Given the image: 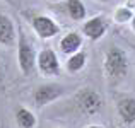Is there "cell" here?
Wrapping results in <instances>:
<instances>
[{
	"instance_id": "6da1fadb",
	"label": "cell",
	"mask_w": 135,
	"mask_h": 128,
	"mask_svg": "<svg viewBox=\"0 0 135 128\" xmlns=\"http://www.w3.org/2000/svg\"><path fill=\"white\" fill-rule=\"evenodd\" d=\"M103 70H104V77L108 79L109 84H120L130 70V60L128 55L123 48L118 45L108 46L104 51V60H103Z\"/></svg>"
},
{
	"instance_id": "7a4b0ae2",
	"label": "cell",
	"mask_w": 135,
	"mask_h": 128,
	"mask_svg": "<svg viewBox=\"0 0 135 128\" xmlns=\"http://www.w3.org/2000/svg\"><path fill=\"white\" fill-rule=\"evenodd\" d=\"M74 106L80 115L94 116L103 109L104 102H103V97L98 91H94L92 87H82L74 96Z\"/></svg>"
},
{
	"instance_id": "3957f363",
	"label": "cell",
	"mask_w": 135,
	"mask_h": 128,
	"mask_svg": "<svg viewBox=\"0 0 135 128\" xmlns=\"http://www.w3.org/2000/svg\"><path fill=\"white\" fill-rule=\"evenodd\" d=\"M36 50L33 43L26 38L22 31H19V41H17V65H19L22 75L29 77L33 70L36 68Z\"/></svg>"
},
{
	"instance_id": "277c9868",
	"label": "cell",
	"mask_w": 135,
	"mask_h": 128,
	"mask_svg": "<svg viewBox=\"0 0 135 128\" xmlns=\"http://www.w3.org/2000/svg\"><path fill=\"white\" fill-rule=\"evenodd\" d=\"M63 94H65L63 85L55 82H46V84H40L33 91V101L36 108H45V106L55 102L56 99H60Z\"/></svg>"
},
{
	"instance_id": "5b68a950",
	"label": "cell",
	"mask_w": 135,
	"mask_h": 128,
	"mask_svg": "<svg viewBox=\"0 0 135 128\" xmlns=\"http://www.w3.org/2000/svg\"><path fill=\"white\" fill-rule=\"evenodd\" d=\"M36 68L45 77H56L60 75V60L58 55L51 48H45L36 56Z\"/></svg>"
},
{
	"instance_id": "8992f818",
	"label": "cell",
	"mask_w": 135,
	"mask_h": 128,
	"mask_svg": "<svg viewBox=\"0 0 135 128\" xmlns=\"http://www.w3.org/2000/svg\"><path fill=\"white\" fill-rule=\"evenodd\" d=\"M31 27L36 33L38 38L41 40H51L56 34L60 33V26L56 24L55 19H51L50 16H45V14H36V16L31 17Z\"/></svg>"
},
{
	"instance_id": "52a82bcc",
	"label": "cell",
	"mask_w": 135,
	"mask_h": 128,
	"mask_svg": "<svg viewBox=\"0 0 135 128\" xmlns=\"http://www.w3.org/2000/svg\"><path fill=\"white\" fill-rule=\"evenodd\" d=\"M108 31V21L103 16H94L82 24V34L91 41H98Z\"/></svg>"
},
{
	"instance_id": "ba28073f",
	"label": "cell",
	"mask_w": 135,
	"mask_h": 128,
	"mask_svg": "<svg viewBox=\"0 0 135 128\" xmlns=\"http://www.w3.org/2000/svg\"><path fill=\"white\" fill-rule=\"evenodd\" d=\"M17 41V31H16V24L5 14H0V45L2 46H14Z\"/></svg>"
},
{
	"instance_id": "9c48e42d",
	"label": "cell",
	"mask_w": 135,
	"mask_h": 128,
	"mask_svg": "<svg viewBox=\"0 0 135 128\" xmlns=\"http://www.w3.org/2000/svg\"><path fill=\"white\" fill-rule=\"evenodd\" d=\"M116 113L125 125L135 123V97H122L116 102Z\"/></svg>"
},
{
	"instance_id": "30bf717a",
	"label": "cell",
	"mask_w": 135,
	"mask_h": 128,
	"mask_svg": "<svg viewBox=\"0 0 135 128\" xmlns=\"http://www.w3.org/2000/svg\"><path fill=\"white\" fill-rule=\"evenodd\" d=\"M80 46H82V36L77 31H70L60 40V51L63 55H74L80 50Z\"/></svg>"
},
{
	"instance_id": "8fae6325",
	"label": "cell",
	"mask_w": 135,
	"mask_h": 128,
	"mask_svg": "<svg viewBox=\"0 0 135 128\" xmlns=\"http://www.w3.org/2000/svg\"><path fill=\"white\" fill-rule=\"evenodd\" d=\"M65 10L67 16L75 22H80L87 17V9L82 0H65Z\"/></svg>"
},
{
	"instance_id": "7c38bea8",
	"label": "cell",
	"mask_w": 135,
	"mask_h": 128,
	"mask_svg": "<svg viewBox=\"0 0 135 128\" xmlns=\"http://www.w3.org/2000/svg\"><path fill=\"white\" fill-rule=\"evenodd\" d=\"M16 121L19 128H34L38 123L36 115L31 109L24 108V106H17L16 108Z\"/></svg>"
},
{
	"instance_id": "4fadbf2b",
	"label": "cell",
	"mask_w": 135,
	"mask_h": 128,
	"mask_svg": "<svg viewBox=\"0 0 135 128\" xmlns=\"http://www.w3.org/2000/svg\"><path fill=\"white\" fill-rule=\"evenodd\" d=\"M87 63V53L86 51H75L74 55H69L65 62V68L69 73H79Z\"/></svg>"
},
{
	"instance_id": "5bb4252c",
	"label": "cell",
	"mask_w": 135,
	"mask_h": 128,
	"mask_svg": "<svg viewBox=\"0 0 135 128\" xmlns=\"http://www.w3.org/2000/svg\"><path fill=\"white\" fill-rule=\"evenodd\" d=\"M133 10L130 9V7H118V9L115 10V21L118 24H125V22H130L133 17Z\"/></svg>"
},
{
	"instance_id": "9a60e30c",
	"label": "cell",
	"mask_w": 135,
	"mask_h": 128,
	"mask_svg": "<svg viewBox=\"0 0 135 128\" xmlns=\"http://www.w3.org/2000/svg\"><path fill=\"white\" fill-rule=\"evenodd\" d=\"M3 75H5V68H3V65H2V60H0V82L3 80Z\"/></svg>"
},
{
	"instance_id": "2e32d148",
	"label": "cell",
	"mask_w": 135,
	"mask_h": 128,
	"mask_svg": "<svg viewBox=\"0 0 135 128\" xmlns=\"http://www.w3.org/2000/svg\"><path fill=\"white\" fill-rule=\"evenodd\" d=\"M86 128H104L103 125H87Z\"/></svg>"
},
{
	"instance_id": "e0dca14e",
	"label": "cell",
	"mask_w": 135,
	"mask_h": 128,
	"mask_svg": "<svg viewBox=\"0 0 135 128\" xmlns=\"http://www.w3.org/2000/svg\"><path fill=\"white\" fill-rule=\"evenodd\" d=\"M130 22H132V29L135 31V14H133V17H132V21H130Z\"/></svg>"
},
{
	"instance_id": "ac0fdd59",
	"label": "cell",
	"mask_w": 135,
	"mask_h": 128,
	"mask_svg": "<svg viewBox=\"0 0 135 128\" xmlns=\"http://www.w3.org/2000/svg\"><path fill=\"white\" fill-rule=\"evenodd\" d=\"M98 2H103V3H108V2H113V0H98Z\"/></svg>"
},
{
	"instance_id": "d6986e66",
	"label": "cell",
	"mask_w": 135,
	"mask_h": 128,
	"mask_svg": "<svg viewBox=\"0 0 135 128\" xmlns=\"http://www.w3.org/2000/svg\"><path fill=\"white\" fill-rule=\"evenodd\" d=\"M48 2H62V0H48Z\"/></svg>"
},
{
	"instance_id": "ffe728a7",
	"label": "cell",
	"mask_w": 135,
	"mask_h": 128,
	"mask_svg": "<svg viewBox=\"0 0 135 128\" xmlns=\"http://www.w3.org/2000/svg\"><path fill=\"white\" fill-rule=\"evenodd\" d=\"M7 2H9V3H12V2H14V0H7Z\"/></svg>"
}]
</instances>
